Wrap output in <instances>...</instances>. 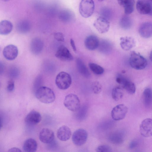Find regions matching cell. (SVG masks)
I'll use <instances>...</instances> for the list:
<instances>
[{
  "instance_id": "1",
  "label": "cell",
  "mask_w": 152,
  "mask_h": 152,
  "mask_svg": "<svg viewBox=\"0 0 152 152\" xmlns=\"http://www.w3.org/2000/svg\"><path fill=\"white\" fill-rule=\"evenodd\" d=\"M36 98L41 102L45 104L53 102L56 96L53 90L47 87L42 86L35 92Z\"/></svg>"
},
{
  "instance_id": "2",
  "label": "cell",
  "mask_w": 152,
  "mask_h": 152,
  "mask_svg": "<svg viewBox=\"0 0 152 152\" xmlns=\"http://www.w3.org/2000/svg\"><path fill=\"white\" fill-rule=\"evenodd\" d=\"M130 66L137 70L144 69L147 65L146 59L140 53L135 51L132 52L129 58Z\"/></svg>"
},
{
  "instance_id": "3",
  "label": "cell",
  "mask_w": 152,
  "mask_h": 152,
  "mask_svg": "<svg viewBox=\"0 0 152 152\" xmlns=\"http://www.w3.org/2000/svg\"><path fill=\"white\" fill-rule=\"evenodd\" d=\"M72 78L68 73L61 72L56 76L55 83L57 87L60 89L64 90L68 88L72 83Z\"/></svg>"
},
{
  "instance_id": "4",
  "label": "cell",
  "mask_w": 152,
  "mask_h": 152,
  "mask_svg": "<svg viewBox=\"0 0 152 152\" xmlns=\"http://www.w3.org/2000/svg\"><path fill=\"white\" fill-rule=\"evenodd\" d=\"M64 104L68 110L75 112L78 110L80 107V103L78 97L75 94H70L65 97Z\"/></svg>"
},
{
  "instance_id": "5",
  "label": "cell",
  "mask_w": 152,
  "mask_h": 152,
  "mask_svg": "<svg viewBox=\"0 0 152 152\" xmlns=\"http://www.w3.org/2000/svg\"><path fill=\"white\" fill-rule=\"evenodd\" d=\"M94 9L93 0H81L79 6V11L81 15L84 18L90 17Z\"/></svg>"
},
{
  "instance_id": "6",
  "label": "cell",
  "mask_w": 152,
  "mask_h": 152,
  "mask_svg": "<svg viewBox=\"0 0 152 152\" xmlns=\"http://www.w3.org/2000/svg\"><path fill=\"white\" fill-rule=\"evenodd\" d=\"M128 110L127 107L123 104H118L114 107L111 112V116L115 121H119L124 118Z\"/></svg>"
},
{
  "instance_id": "7",
  "label": "cell",
  "mask_w": 152,
  "mask_h": 152,
  "mask_svg": "<svg viewBox=\"0 0 152 152\" xmlns=\"http://www.w3.org/2000/svg\"><path fill=\"white\" fill-rule=\"evenodd\" d=\"M88 138V133L86 131L83 129L76 130L73 133L72 140L75 145L80 146L84 145Z\"/></svg>"
},
{
  "instance_id": "8",
  "label": "cell",
  "mask_w": 152,
  "mask_h": 152,
  "mask_svg": "<svg viewBox=\"0 0 152 152\" xmlns=\"http://www.w3.org/2000/svg\"><path fill=\"white\" fill-rule=\"evenodd\" d=\"M136 6L137 11L140 14L151 15L152 0H138Z\"/></svg>"
},
{
  "instance_id": "9",
  "label": "cell",
  "mask_w": 152,
  "mask_h": 152,
  "mask_svg": "<svg viewBox=\"0 0 152 152\" xmlns=\"http://www.w3.org/2000/svg\"><path fill=\"white\" fill-rule=\"evenodd\" d=\"M116 82L121 85L130 94H133L136 91L134 83L121 75H118L116 78Z\"/></svg>"
},
{
  "instance_id": "10",
  "label": "cell",
  "mask_w": 152,
  "mask_h": 152,
  "mask_svg": "<svg viewBox=\"0 0 152 152\" xmlns=\"http://www.w3.org/2000/svg\"><path fill=\"white\" fill-rule=\"evenodd\" d=\"M93 25L99 32L103 34L107 32L110 27V23L107 19L103 17H100L94 22Z\"/></svg>"
},
{
  "instance_id": "11",
  "label": "cell",
  "mask_w": 152,
  "mask_h": 152,
  "mask_svg": "<svg viewBox=\"0 0 152 152\" xmlns=\"http://www.w3.org/2000/svg\"><path fill=\"white\" fill-rule=\"evenodd\" d=\"M150 118L144 119L141 123L140 126V132L143 137H148L152 136V122Z\"/></svg>"
},
{
  "instance_id": "12",
  "label": "cell",
  "mask_w": 152,
  "mask_h": 152,
  "mask_svg": "<svg viewBox=\"0 0 152 152\" xmlns=\"http://www.w3.org/2000/svg\"><path fill=\"white\" fill-rule=\"evenodd\" d=\"M55 56L58 59L64 61H70L73 59V57L69 50L63 45L58 47Z\"/></svg>"
},
{
  "instance_id": "13",
  "label": "cell",
  "mask_w": 152,
  "mask_h": 152,
  "mask_svg": "<svg viewBox=\"0 0 152 152\" xmlns=\"http://www.w3.org/2000/svg\"><path fill=\"white\" fill-rule=\"evenodd\" d=\"M41 120L40 114L36 110H33L26 115L25 118V121L27 125L33 126L38 124Z\"/></svg>"
},
{
  "instance_id": "14",
  "label": "cell",
  "mask_w": 152,
  "mask_h": 152,
  "mask_svg": "<svg viewBox=\"0 0 152 152\" xmlns=\"http://www.w3.org/2000/svg\"><path fill=\"white\" fill-rule=\"evenodd\" d=\"M18 50L17 47L13 45H9L6 46L3 50L4 57L9 60L15 59L18 54Z\"/></svg>"
},
{
  "instance_id": "15",
  "label": "cell",
  "mask_w": 152,
  "mask_h": 152,
  "mask_svg": "<svg viewBox=\"0 0 152 152\" xmlns=\"http://www.w3.org/2000/svg\"><path fill=\"white\" fill-rule=\"evenodd\" d=\"M39 137L41 142L48 144L54 140V134L53 132L50 129L44 128L42 129L40 132Z\"/></svg>"
},
{
  "instance_id": "16",
  "label": "cell",
  "mask_w": 152,
  "mask_h": 152,
  "mask_svg": "<svg viewBox=\"0 0 152 152\" xmlns=\"http://www.w3.org/2000/svg\"><path fill=\"white\" fill-rule=\"evenodd\" d=\"M44 47L42 41L39 38L35 37L31 40L30 44V49L34 54L37 55L42 51Z\"/></svg>"
},
{
  "instance_id": "17",
  "label": "cell",
  "mask_w": 152,
  "mask_h": 152,
  "mask_svg": "<svg viewBox=\"0 0 152 152\" xmlns=\"http://www.w3.org/2000/svg\"><path fill=\"white\" fill-rule=\"evenodd\" d=\"M140 35L142 37L148 38L152 35V24L151 22H146L142 23L139 29Z\"/></svg>"
},
{
  "instance_id": "18",
  "label": "cell",
  "mask_w": 152,
  "mask_h": 152,
  "mask_svg": "<svg viewBox=\"0 0 152 152\" xmlns=\"http://www.w3.org/2000/svg\"><path fill=\"white\" fill-rule=\"evenodd\" d=\"M120 46L124 50H129L135 46V41L134 39L131 37H122L120 38Z\"/></svg>"
},
{
  "instance_id": "19",
  "label": "cell",
  "mask_w": 152,
  "mask_h": 152,
  "mask_svg": "<svg viewBox=\"0 0 152 152\" xmlns=\"http://www.w3.org/2000/svg\"><path fill=\"white\" fill-rule=\"evenodd\" d=\"M72 134L71 130L66 126L60 127L57 132V136L61 141H65L70 138Z\"/></svg>"
},
{
  "instance_id": "20",
  "label": "cell",
  "mask_w": 152,
  "mask_h": 152,
  "mask_svg": "<svg viewBox=\"0 0 152 152\" xmlns=\"http://www.w3.org/2000/svg\"><path fill=\"white\" fill-rule=\"evenodd\" d=\"M125 139L124 133L121 131H118L110 134L108 137L109 141L113 144L119 145L122 143Z\"/></svg>"
},
{
  "instance_id": "21",
  "label": "cell",
  "mask_w": 152,
  "mask_h": 152,
  "mask_svg": "<svg viewBox=\"0 0 152 152\" xmlns=\"http://www.w3.org/2000/svg\"><path fill=\"white\" fill-rule=\"evenodd\" d=\"M99 40L95 36L91 35L87 37L85 39V46L88 50H92L97 48L99 43Z\"/></svg>"
},
{
  "instance_id": "22",
  "label": "cell",
  "mask_w": 152,
  "mask_h": 152,
  "mask_svg": "<svg viewBox=\"0 0 152 152\" xmlns=\"http://www.w3.org/2000/svg\"><path fill=\"white\" fill-rule=\"evenodd\" d=\"M97 49L100 53L105 54H108L111 52L113 46L109 41L103 39L99 41Z\"/></svg>"
},
{
  "instance_id": "23",
  "label": "cell",
  "mask_w": 152,
  "mask_h": 152,
  "mask_svg": "<svg viewBox=\"0 0 152 152\" xmlns=\"http://www.w3.org/2000/svg\"><path fill=\"white\" fill-rule=\"evenodd\" d=\"M58 16L61 21L67 23L73 21L75 18L74 13L71 10L67 9L63 10L61 11Z\"/></svg>"
},
{
  "instance_id": "24",
  "label": "cell",
  "mask_w": 152,
  "mask_h": 152,
  "mask_svg": "<svg viewBox=\"0 0 152 152\" xmlns=\"http://www.w3.org/2000/svg\"><path fill=\"white\" fill-rule=\"evenodd\" d=\"M118 4L124 7V12L126 15L132 13L134 10V0H117Z\"/></svg>"
},
{
  "instance_id": "25",
  "label": "cell",
  "mask_w": 152,
  "mask_h": 152,
  "mask_svg": "<svg viewBox=\"0 0 152 152\" xmlns=\"http://www.w3.org/2000/svg\"><path fill=\"white\" fill-rule=\"evenodd\" d=\"M37 143L36 141L32 138H28L24 142L23 149L26 152H35L37 149Z\"/></svg>"
},
{
  "instance_id": "26",
  "label": "cell",
  "mask_w": 152,
  "mask_h": 152,
  "mask_svg": "<svg viewBox=\"0 0 152 152\" xmlns=\"http://www.w3.org/2000/svg\"><path fill=\"white\" fill-rule=\"evenodd\" d=\"M31 26L30 22L26 20H22L16 24V28L19 33L24 34L28 32L30 30Z\"/></svg>"
},
{
  "instance_id": "27",
  "label": "cell",
  "mask_w": 152,
  "mask_h": 152,
  "mask_svg": "<svg viewBox=\"0 0 152 152\" xmlns=\"http://www.w3.org/2000/svg\"><path fill=\"white\" fill-rule=\"evenodd\" d=\"M12 28V24L10 21L3 20L0 22V34H8L11 32Z\"/></svg>"
},
{
  "instance_id": "28",
  "label": "cell",
  "mask_w": 152,
  "mask_h": 152,
  "mask_svg": "<svg viewBox=\"0 0 152 152\" xmlns=\"http://www.w3.org/2000/svg\"><path fill=\"white\" fill-rule=\"evenodd\" d=\"M76 64L77 70L81 75L86 78L90 77V74L89 71L83 61L80 58L77 59Z\"/></svg>"
},
{
  "instance_id": "29",
  "label": "cell",
  "mask_w": 152,
  "mask_h": 152,
  "mask_svg": "<svg viewBox=\"0 0 152 152\" xmlns=\"http://www.w3.org/2000/svg\"><path fill=\"white\" fill-rule=\"evenodd\" d=\"M143 101L147 107H151L152 104V91L151 88H145L143 93Z\"/></svg>"
},
{
  "instance_id": "30",
  "label": "cell",
  "mask_w": 152,
  "mask_h": 152,
  "mask_svg": "<svg viewBox=\"0 0 152 152\" xmlns=\"http://www.w3.org/2000/svg\"><path fill=\"white\" fill-rule=\"evenodd\" d=\"M88 111V107L86 105H84L80 107L76 111V118L78 121H82L86 118L87 116Z\"/></svg>"
},
{
  "instance_id": "31",
  "label": "cell",
  "mask_w": 152,
  "mask_h": 152,
  "mask_svg": "<svg viewBox=\"0 0 152 152\" xmlns=\"http://www.w3.org/2000/svg\"><path fill=\"white\" fill-rule=\"evenodd\" d=\"M132 24L131 18L127 16H124L122 17L119 22L121 27L125 30H128L131 27Z\"/></svg>"
},
{
  "instance_id": "32",
  "label": "cell",
  "mask_w": 152,
  "mask_h": 152,
  "mask_svg": "<svg viewBox=\"0 0 152 152\" xmlns=\"http://www.w3.org/2000/svg\"><path fill=\"white\" fill-rule=\"evenodd\" d=\"M112 96L113 99L115 101L121 99L123 96V89L120 86L114 88L112 91Z\"/></svg>"
},
{
  "instance_id": "33",
  "label": "cell",
  "mask_w": 152,
  "mask_h": 152,
  "mask_svg": "<svg viewBox=\"0 0 152 152\" xmlns=\"http://www.w3.org/2000/svg\"><path fill=\"white\" fill-rule=\"evenodd\" d=\"M88 66L91 70L95 74L100 75L104 72L103 68L100 66L94 63H90Z\"/></svg>"
},
{
  "instance_id": "34",
  "label": "cell",
  "mask_w": 152,
  "mask_h": 152,
  "mask_svg": "<svg viewBox=\"0 0 152 152\" xmlns=\"http://www.w3.org/2000/svg\"><path fill=\"white\" fill-rule=\"evenodd\" d=\"M8 74L10 77L12 79L17 78L20 75L19 70L15 66H12L8 70Z\"/></svg>"
},
{
  "instance_id": "35",
  "label": "cell",
  "mask_w": 152,
  "mask_h": 152,
  "mask_svg": "<svg viewBox=\"0 0 152 152\" xmlns=\"http://www.w3.org/2000/svg\"><path fill=\"white\" fill-rule=\"evenodd\" d=\"M91 88L94 93L97 94L99 93L102 91V86L99 82L96 81L92 83Z\"/></svg>"
},
{
  "instance_id": "36",
  "label": "cell",
  "mask_w": 152,
  "mask_h": 152,
  "mask_svg": "<svg viewBox=\"0 0 152 152\" xmlns=\"http://www.w3.org/2000/svg\"><path fill=\"white\" fill-rule=\"evenodd\" d=\"M96 151L98 152H110L112 151L111 148L106 145H99L96 149Z\"/></svg>"
},
{
  "instance_id": "37",
  "label": "cell",
  "mask_w": 152,
  "mask_h": 152,
  "mask_svg": "<svg viewBox=\"0 0 152 152\" xmlns=\"http://www.w3.org/2000/svg\"><path fill=\"white\" fill-rule=\"evenodd\" d=\"M42 77L40 76H38L36 78L33 84V89L35 91L38 88L41 86L42 83Z\"/></svg>"
},
{
  "instance_id": "38",
  "label": "cell",
  "mask_w": 152,
  "mask_h": 152,
  "mask_svg": "<svg viewBox=\"0 0 152 152\" xmlns=\"http://www.w3.org/2000/svg\"><path fill=\"white\" fill-rule=\"evenodd\" d=\"M53 35L54 38L57 41L62 42L64 41V36L62 33L61 32H56Z\"/></svg>"
},
{
  "instance_id": "39",
  "label": "cell",
  "mask_w": 152,
  "mask_h": 152,
  "mask_svg": "<svg viewBox=\"0 0 152 152\" xmlns=\"http://www.w3.org/2000/svg\"><path fill=\"white\" fill-rule=\"evenodd\" d=\"M15 88V83L14 81L12 80H10L8 82L7 90L9 92H12L14 90Z\"/></svg>"
},
{
  "instance_id": "40",
  "label": "cell",
  "mask_w": 152,
  "mask_h": 152,
  "mask_svg": "<svg viewBox=\"0 0 152 152\" xmlns=\"http://www.w3.org/2000/svg\"><path fill=\"white\" fill-rule=\"evenodd\" d=\"M101 14L104 17V18L107 19L110 18L111 15V12L109 9L107 8H104L102 9L101 11Z\"/></svg>"
},
{
  "instance_id": "41",
  "label": "cell",
  "mask_w": 152,
  "mask_h": 152,
  "mask_svg": "<svg viewBox=\"0 0 152 152\" xmlns=\"http://www.w3.org/2000/svg\"><path fill=\"white\" fill-rule=\"evenodd\" d=\"M139 142L137 140H132L129 144V148L130 149H133L137 147L139 145Z\"/></svg>"
},
{
  "instance_id": "42",
  "label": "cell",
  "mask_w": 152,
  "mask_h": 152,
  "mask_svg": "<svg viewBox=\"0 0 152 152\" xmlns=\"http://www.w3.org/2000/svg\"><path fill=\"white\" fill-rule=\"evenodd\" d=\"M49 144V147L51 148V149H54L56 148L57 145V143L54 139V140L52 141L50 143L48 144Z\"/></svg>"
},
{
  "instance_id": "43",
  "label": "cell",
  "mask_w": 152,
  "mask_h": 152,
  "mask_svg": "<svg viewBox=\"0 0 152 152\" xmlns=\"http://www.w3.org/2000/svg\"><path fill=\"white\" fill-rule=\"evenodd\" d=\"M70 43L71 46L73 50L74 51H76V47L75 42L73 39H70Z\"/></svg>"
},
{
  "instance_id": "44",
  "label": "cell",
  "mask_w": 152,
  "mask_h": 152,
  "mask_svg": "<svg viewBox=\"0 0 152 152\" xmlns=\"http://www.w3.org/2000/svg\"><path fill=\"white\" fill-rule=\"evenodd\" d=\"M4 69V65L3 63L0 61V75H1L3 73Z\"/></svg>"
},
{
  "instance_id": "45",
  "label": "cell",
  "mask_w": 152,
  "mask_h": 152,
  "mask_svg": "<svg viewBox=\"0 0 152 152\" xmlns=\"http://www.w3.org/2000/svg\"><path fill=\"white\" fill-rule=\"evenodd\" d=\"M8 151L10 152H20L21 151L18 148L14 147L9 149Z\"/></svg>"
},
{
  "instance_id": "46",
  "label": "cell",
  "mask_w": 152,
  "mask_h": 152,
  "mask_svg": "<svg viewBox=\"0 0 152 152\" xmlns=\"http://www.w3.org/2000/svg\"><path fill=\"white\" fill-rule=\"evenodd\" d=\"M2 127V121L1 120V118L0 117V130H1V127Z\"/></svg>"
},
{
  "instance_id": "47",
  "label": "cell",
  "mask_w": 152,
  "mask_h": 152,
  "mask_svg": "<svg viewBox=\"0 0 152 152\" xmlns=\"http://www.w3.org/2000/svg\"><path fill=\"white\" fill-rule=\"evenodd\" d=\"M149 58L151 61H152V52H151L149 55Z\"/></svg>"
},
{
  "instance_id": "48",
  "label": "cell",
  "mask_w": 152,
  "mask_h": 152,
  "mask_svg": "<svg viewBox=\"0 0 152 152\" xmlns=\"http://www.w3.org/2000/svg\"><path fill=\"white\" fill-rule=\"evenodd\" d=\"M2 1H9L10 0H2Z\"/></svg>"
},
{
  "instance_id": "49",
  "label": "cell",
  "mask_w": 152,
  "mask_h": 152,
  "mask_svg": "<svg viewBox=\"0 0 152 152\" xmlns=\"http://www.w3.org/2000/svg\"><path fill=\"white\" fill-rule=\"evenodd\" d=\"M98 0L100 1H104V0Z\"/></svg>"
},
{
  "instance_id": "50",
  "label": "cell",
  "mask_w": 152,
  "mask_h": 152,
  "mask_svg": "<svg viewBox=\"0 0 152 152\" xmlns=\"http://www.w3.org/2000/svg\"><path fill=\"white\" fill-rule=\"evenodd\" d=\"M1 46H0V52L1 51Z\"/></svg>"
}]
</instances>
